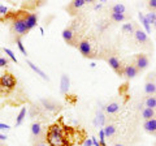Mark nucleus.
Listing matches in <instances>:
<instances>
[{
	"label": "nucleus",
	"mask_w": 156,
	"mask_h": 146,
	"mask_svg": "<svg viewBox=\"0 0 156 146\" xmlns=\"http://www.w3.org/2000/svg\"><path fill=\"white\" fill-rule=\"evenodd\" d=\"M13 31L17 34V35H25V34L29 31V29L26 26V21H25V17L23 16H20V17H16L13 20Z\"/></svg>",
	"instance_id": "2"
},
{
	"label": "nucleus",
	"mask_w": 156,
	"mask_h": 146,
	"mask_svg": "<svg viewBox=\"0 0 156 146\" xmlns=\"http://www.w3.org/2000/svg\"><path fill=\"white\" fill-rule=\"evenodd\" d=\"M122 31L124 33H128V34H134V26H133V24L131 22H126L122 25Z\"/></svg>",
	"instance_id": "25"
},
{
	"label": "nucleus",
	"mask_w": 156,
	"mask_h": 146,
	"mask_svg": "<svg viewBox=\"0 0 156 146\" xmlns=\"http://www.w3.org/2000/svg\"><path fill=\"white\" fill-rule=\"evenodd\" d=\"M8 64V60L4 59V57H0V67H7Z\"/></svg>",
	"instance_id": "35"
},
{
	"label": "nucleus",
	"mask_w": 156,
	"mask_h": 146,
	"mask_svg": "<svg viewBox=\"0 0 156 146\" xmlns=\"http://www.w3.org/2000/svg\"><path fill=\"white\" fill-rule=\"evenodd\" d=\"M47 141L50 146H68L64 129L60 124H53L47 132Z\"/></svg>",
	"instance_id": "1"
},
{
	"label": "nucleus",
	"mask_w": 156,
	"mask_h": 146,
	"mask_svg": "<svg viewBox=\"0 0 156 146\" xmlns=\"http://www.w3.org/2000/svg\"><path fill=\"white\" fill-rule=\"evenodd\" d=\"M34 146H47V145H46V144H35Z\"/></svg>",
	"instance_id": "40"
},
{
	"label": "nucleus",
	"mask_w": 156,
	"mask_h": 146,
	"mask_svg": "<svg viewBox=\"0 0 156 146\" xmlns=\"http://www.w3.org/2000/svg\"><path fill=\"white\" fill-rule=\"evenodd\" d=\"M78 50L83 56H90L91 53V45L89 41H81L80 45H78Z\"/></svg>",
	"instance_id": "8"
},
{
	"label": "nucleus",
	"mask_w": 156,
	"mask_h": 146,
	"mask_svg": "<svg viewBox=\"0 0 156 146\" xmlns=\"http://www.w3.org/2000/svg\"><path fill=\"white\" fill-rule=\"evenodd\" d=\"M85 4H86V0H74V2L70 4V8H73V9H78V8L83 7Z\"/></svg>",
	"instance_id": "26"
},
{
	"label": "nucleus",
	"mask_w": 156,
	"mask_h": 146,
	"mask_svg": "<svg viewBox=\"0 0 156 146\" xmlns=\"http://www.w3.org/2000/svg\"><path fill=\"white\" fill-rule=\"evenodd\" d=\"M108 64L111 65V68L115 72H117V73L121 72V63H120V60L117 59L116 56H111L109 57V59H108Z\"/></svg>",
	"instance_id": "12"
},
{
	"label": "nucleus",
	"mask_w": 156,
	"mask_h": 146,
	"mask_svg": "<svg viewBox=\"0 0 156 146\" xmlns=\"http://www.w3.org/2000/svg\"><path fill=\"white\" fill-rule=\"evenodd\" d=\"M139 20H140V22H142V25L144 27V31L146 33H151V24L148 22V20L146 18V16L143 13H139Z\"/></svg>",
	"instance_id": "18"
},
{
	"label": "nucleus",
	"mask_w": 156,
	"mask_h": 146,
	"mask_svg": "<svg viewBox=\"0 0 156 146\" xmlns=\"http://www.w3.org/2000/svg\"><path fill=\"white\" fill-rule=\"evenodd\" d=\"M42 102H43V106H44V108L50 110V111H55V110H57V108H58L57 104L51 103V102H48V100H42Z\"/></svg>",
	"instance_id": "27"
},
{
	"label": "nucleus",
	"mask_w": 156,
	"mask_h": 146,
	"mask_svg": "<svg viewBox=\"0 0 156 146\" xmlns=\"http://www.w3.org/2000/svg\"><path fill=\"white\" fill-rule=\"evenodd\" d=\"M4 51H5V53H7V55H8V56H9V57H11V59H12V61L17 63V57L14 56V53H13V51H12V50H9V48L4 47Z\"/></svg>",
	"instance_id": "30"
},
{
	"label": "nucleus",
	"mask_w": 156,
	"mask_h": 146,
	"mask_svg": "<svg viewBox=\"0 0 156 146\" xmlns=\"http://www.w3.org/2000/svg\"><path fill=\"white\" fill-rule=\"evenodd\" d=\"M31 134L34 137H39L42 134V125L39 123H34L31 124Z\"/></svg>",
	"instance_id": "19"
},
{
	"label": "nucleus",
	"mask_w": 156,
	"mask_h": 146,
	"mask_svg": "<svg viewBox=\"0 0 156 146\" xmlns=\"http://www.w3.org/2000/svg\"><path fill=\"white\" fill-rule=\"evenodd\" d=\"M62 38H64V41L66 43L73 45V42H74V30H73L72 27L64 29V30H62Z\"/></svg>",
	"instance_id": "9"
},
{
	"label": "nucleus",
	"mask_w": 156,
	"mask_h": 146,
	"mask_svg": "<svg viewBox=\"0 0 156 146\" xmlns=\"http://www.w3.org/2000/svg\"><path fill=\"white\" fill-rule=\"evenodd\" d=\"M82 146H94V144H92V140L91 138H86Z\"/></svg>",
	"instance_id": "33"
},
{
	"label": "nucleus",
	"mask_w": 156,
	"mask_h": 146,
	"mask_svg": "<svg viewBox=\"0 0 156 146\" xmlns=\"http://www.w3.org/2000/svg\"><path fill=\"white\" fill-rule=\"evenodd\" d=\"M90 67H91V68H95V67H96V63H91Z\"/></svg>",
	"instance_id": "41"
},
{
	"label": "nucleus",
	"mask_w": 156,
	"mask_h": 146,
	"mask_svg": "<svg viewBox=\"0 0 156 146\" xmlns=\"http://www.w3.org/2000/svg\"><path fill=\"white\" fill-rule=\"evenodd\" d=\"M94 123L98 126H103L104 125V123H105V116L103 114V111H98V112H96V118H95Z\"/></svg>",
	"instance_id": "16"
},
{
	"label": "nucleus",
	"mask_w": 156,
	"mask_h": 146,
	"mask_svg": "<svg viewBox=\"0 0 156 146\" xmlns=\"http://www.w3.org/2000/svg\"><path fill=\"white\" fill-rule=\"evenodd\" d=\"M0 85L8 90L13 89L14 85H16V80H14L13 75H11V73H4V75L0 77Z\"/></svg>",
	"instance_id": "3"
},
{
	"label": "nucleus",
	"mask_w": 156,
	"mask_h": 146,
	"mask_svg": "<svg viewBox=\"0 0 156 146\" xmlns=\"http://www.w3.org/2000/svg\"><path fill=\"white\" fill-rule=\"evenodd\" d=\"M144 106L147 107V108L155 110L156 108V98L155 97H148V98L144 100Z\"/></svg>",
	"instance_id": "23"
},
{
	"label": "nucleus",
	"mask_w": 156,
	"mask_h": 146,
	"mask_svg": "<svg viewBox=\"0 0 156 146\" xmlns=\"http://www.w3.org/2000/svg\"><path fill=\"white\" fill-rule=\"evenodd\" d=\"M143 128L146 132H148V133H155L156 132V119H151V120H147V121H144V124H143Z\"/></svg>",
	"instance_id": "11"
},
{
	"label": "nucleus",
	"mask_w": 156,
	"mask_h": 146,
	"mask_svg": "<svg viewBox=\"0 0 156 146\" xmlns=\"http://www.w3.org/2000/svg\"><path fill=\"white\" fill-rule=\"evenodd\" d=\"M142 116H143V119H144L146 121H147V120H151V119H154V116H155V110L144 107V108L142 110Z\"/></svg>",
	"instance_id": "15"
},
{
	"label": "nucleus",
	"mask_w": 156,
	"mask_h": 146,
	"mask_svg": "<svg viewBox=\"0 0 156 146\" xmlns=\"http://www.w3.org/2000/svg\"><path fill=\"white\" fill-rule=\"evenodd\" d=\"M25 21H26V26L29 30H31L33 27L37 26V21H38V16L35 13H26L25 16Z\"/></svg>",
	"instance_id": "5"
},
{
	"label": "nucleus",
	"mask_w": 156,
	"mask_h": 146,
	"mask_svg": "<svg viewBox=\"0 0 156 146\" xmlns=\"http://www.w3.org/2000/svg\"><path fill=\"white\" fill-rule=\"evenodd\" d=\"M91 140H92V144H94V146H101L100 142H98V140L95 137H91Z\"/></svg>",
	"instance_id": "37"
},
{
	"label": "nucleus",
	"mask_w": 156,
	"mask_h": 146,
	"mask_svg": "<svg viewBox=\"0 0 156 146\" xmlns=\"http://www.w3.org/2000/svg\"><path fill=\"white\" fill-rule=\"evenodd\" d=\"M104 133H105V137H112L115 133H116V126L112 125V124H108L104 126Z\"/></svg>",
	"instance_id": "21"
},
{
	"label": "nucleus",
	"mask_w": 156,
	"mask_h": 146,
	"mask_svg": "<svg viewBox=\"0 0 156 146\" xmlns=\"http://www.w3.org/2000/svg\"><path fill=\"white\" fill-rule=\"evenodd\" d=\"M119 110H120V104L116 103V102H112V103L105 106V111L108 114H116V112H119Z\"/></svg>",
	"instance_id": "17"
},
{
	"label": "nucleus",
	"mask_w": 156,
	"mask_h": 146,
	"mask_svg": "<svg viewBox=\"0 0 156 146\" xmlns=\"http://www.w3.org/2000/svg\"><path fill=\"white\" fill-rule=\"evenodd\" d=\"M0 146H3V145H2V144H0Z\"/></svg>",
	"instance_id": "45"
},
{
	"label": "nucleus",
	"mask_w": 156,
	"mask_h": 146,
	"mask_svg": "<svg viewBox=\"0 0 156 146\" xmlns=\"http://www.w3.org/2000/svg\"><path fill=\"white\" fill-rule=\"evenodd\" d=\"M154 26H155V29H156V22H155V24H154Z\"/></svg>",
	"instance_id": "43"
},
{
	"label": "nucleus",
	"mask_w": 156,
	"mask_h": 146,
	"mask_svg": "<svg viewBox=\"0 0 156 146\" xmlns=\"http://www.w3.org/2000/svg\"><path fill=\"white\" fill-rule=\"evenodd\" d=\"M111 18L115 22H122L126 20V16L125 14H119V13H111Z\"/></svg>",
	"instance_id": "24"
},
{
	"label": "nucleus",
	"mask_w": 156,
	"mask_h": 146,
	"mask_svg": "<svg viewBox=\"0 0 156 146\" xmlns=\"http://www.w3.org/2000/svg\"><path fill=\"white\" fill-rule=\"evenodd\" d=\"M25 116H26V107H22L21 111H20V114H18V116H17V119H16V126L22 124L23 119H25Z\"/></svg>",
	"instance_id": "22"
},
{
	"label": "nucleus",
	"mask_w": 156,
	"mask_h": 146,
	"mask_svg": "<svg viewBox=\"0 0 156 146\" xmlns=\"http://www.w3.org/2000/svg\"><path fill=\"white\" fill-rule=\"evenodd\" d=\"M70 87V78L68 75H62L61 76V81H60V91L61 94H66L69 91Z\"/></svg>",
	"instance_id": "7"
},
{
	"label": "nucleus",
	"mask_w": 156,
	"mask_h": 146,
	"mask_svg": "<svg viewBox=\"0 0 156 146\" xmlns=\"http://www.w3.org/2000/svg\"><path fill=\"white\" fill-rule=\"evenodd\" d=\"M126 11V8L124 4H120V3H117L115 4L113 7H112V13H119V14H124Z\"/></svg>",
	"instance_id": "20"
},
{
	"label": "nucleus",
	"mask_w": 156,
	"mask_h": 146,
	"mask_svg": "<svg viewBox=\"0 0 156 146\" xmlns=\"http://www.w3.org/2000/svg\"><path fill=\"white\" fill-rule=\"evenodd\" d=\"M150 61H148V57L143 55V53H139V55L135 56V67L138 68V71H143L148 67Z\"/></svg>",
	"instance_id": "4"
},
{
	"label": "nucleus",
	"mask_w": 156,
	"mask_h": 146,
	"mask_svg": "<svg viewBox=\"0 0 156 146\" xmlns=\"http://www.w3.org/2000/svg\"><path fill=\"white\" fill-rule=\"evenodd\" d=\"M138 72L139 71L135 65H126L122 69V73H124V76L126 77V78H134V77L138 75Z\"/></svg>",
	"instance_id": "6"
},
{
	"label": "nucleus",
	"mask_w": 156,
	"mask_h": 146,
	"mask_svg": "<svg viewBox=\"0 0 156 146\" xmlns=\"http://www.w3.org/2000/svg\"><path fill=\"white\" fill-rule=\"evenodd\" d=\"M99 142L101 146H105V133H104V128H101L99 130Z\"/></svg>",
	"instance_id": "29"
},
{
	"label": "nucleus",
	"mask_w": 156,
	"mask_h": 146,
	"mask_svg": "<svg viewBox=\"0 0 156 146\" xmlns=\"http://www.w3.org/2000/svg\"><path fill=\"white\" fill-rule=\"evenodd\" d=\"M144 93L147 95H151V97L156 93V84L154 81H147L144 84Z\"/></svg>",
	"instance_id": "13"
},
{
	"label": "nucleus",
	"mask_w": 156,
	"mask_h": 146,
	"mask_svg": "<svg viewBox=\"0 0 156 146\" xmlns=\"http://www.w3.org/2000/svg\"><path fill=\"white\" fill-rule=\"evenodd\" d=\"M134 37H135L136 42H139V43H147L148 42L147 33L143 31L142 29H136V30L134 31Z\"/></svg>",
	"instance_id": "10"
},
{
	"label": "nucleus",
	"mask_w": 156,
	"mask_h": 146,
	"mask_svg": "<svg viewBox=\"0 0 156 146\" xmlns=\"http://www.w3.org/2000/svg\"><path fill=\"white\" fill-rule=\"evenodd\" d=\"M146 18L148 20L150 24H155L156 22V12H148L146 14Z\"/></svg>",
	"instance_id": "28"
},
{
	"label": "nucleus",
	"mask_w": 156,
	"mask_h": 146,
	"mask_svg": "<svg viewBox=\"0 0 156 146\" xmlns=\"http://www.w3.org/2000/svg\"><path fill=\"white\" fill-rule=\"evenodd\" d=\"M148 7L152 8V9H156V0H151V2H148Z\"/></svg>",
	"instance_id": "36"
},
{
	"label": "nucleus",
	"mask_w": 156,
	"mask_h": 146,
	"mask_svg": "<svg viewBox=\"0 0 156 146\" xmlns=\"http://www.w3.org/2000/svg\"><path fill=\"white\" fill-rule=\"evenodd\" d=\"M94 8H95V11H98V9H100V8H101V4H95V7H94Z\"/></svg>",
	"instance_id": "39"
},
{
	"label": "nucleus",
	"mask_w": 156,
	"mask_h": 146,
	"mask_svg": "<svg viewBox=\"0 0 156 146\" xmlns=\"http://www.w3.org/2000/svg\"><path fill=\"white\" fill-rule=\"evenodd\" d=\"M116 146H124V145H121V144H117Z\"/></svg>",
	"instance_id": "42"
},
{
	"label": "nucleus",
	"mask_w": 156,
	"mask_h": 146,
	"mask_svg": "<svg viewBox=\"0 0 156 146\" xmlns=\"http://www.w3.org/2000/svg\"><path fill=\"white\" fill-rule=\"evenodd\" d=\"M11 126L8 124H4V123H0V130H8Z\"/></svg>",
	"instance_id": "34"
},
{
	"label": "nucleus",
	"mask_w": 156,
	"mask_h": 146,
	"mask_svg": "<svg viewBox=\"0 0 156 146\" xmlns=\"http://www.w3.org/2000/svg\"><path fill=\"white\" fill-rule=\"evenodd\" d=\"M154 134H155V136H156V132H155V133H154Z\"/></svg>",
	"instance_id": "44"
},
{
	"label": "nucleus",
	"mask_w": 156,
	"mask_h": 146,
	"mask_svg": "<svg viewBox=\"0 0 156 146\" xmlns=\"http://www.w3.org/2000/svg\"><path fill=\"white\" fill-rule=\"evenodd\" d=\"M26 63H27V65H29V67H30V68H31V69H33L34 72H35V73H37V75H39V76H41V77H42V78H43V80H48V76H47V75H46V73H44V72H43V71L41 69V68H38V67H37L35 64H34V63H31L30 60H26Z\"/></svg>",
	"instance_id": "14"
},
{
	"label": "nucleus",
	"mask_w": 156,
	"mask_h": 146,
	"mask_svg": "<svg viewBox=\"0 0 156 146\" xmlns=\"http://www.w3.org/2000/svg\"><path fill=\"white\" fill-rule=\"evenodd\" d=\"M4 140H7V136H5V134H2V133H0V141H4Z\"/></svg>",
	"instance_id": "38"
},
{
	"label": "nucleus",
	"mask_w": 156,
	"mask_h": 146,
	"mask_svg": "<svg viewBox=\"0 0 156 146\" xmlns=\"http://www.w3.org/2000/svg\"><path fill=\"white\" fill-rule=\"evenodd\" d=\"M17 46H18V48H20V51H21L23 55H26V50H25V47H23V45H22V42H21V39H17Z\"/></svg>",
	"instance_id": "31"
},
{
	"label": "nucleus",
	"mask_w": 156,
	"mask_h": 146,
	"mask_svg": "<svg viewBox=\"0 0 156 146\" xmlns=\"http://www.w3.org/2000/svg\"><path fill=\"white\" fill-rule=\"evenodd\" d=\"M7 13H8V8L5 5H0V14L4 16V14H7Z\"/></svg>",
	"instance_id": "32"
}]
</instances>
